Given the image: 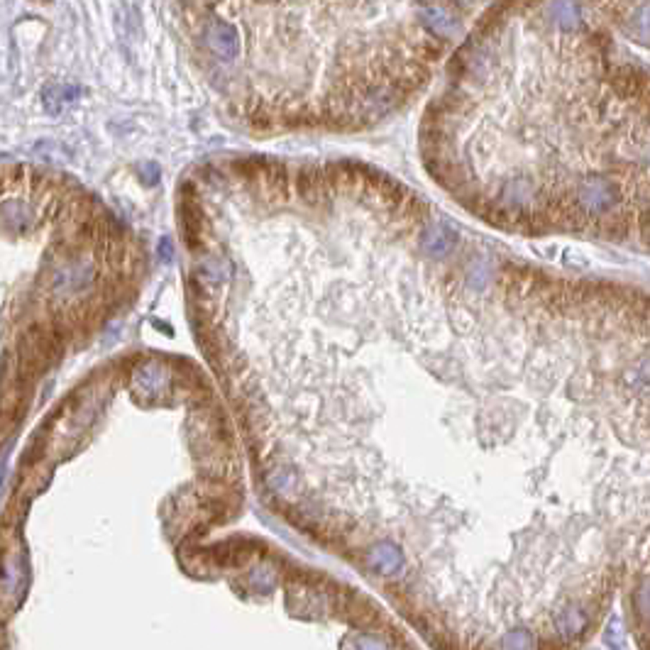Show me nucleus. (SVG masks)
Returning a JSON list of instances; mask_svg holds the SVG:
<instances>
[{
	"label": "nucleus",
	"mask_w": 650,
	"mask_h": 650,
	"mask_svg": "<svg viewBox=\"0 0 650 650\" xmlns=\"http://www.w3.org/2000/svg\"><path fill=\"white\" fill-rule=\"evenodd\" d=\"M211 47L216 49L220 59H230L235 54V49H238V39H235V35L228 27H216L211 35Z\"/></svg>",
	"instance_id": "nucleus-1"
}]
</instances>
